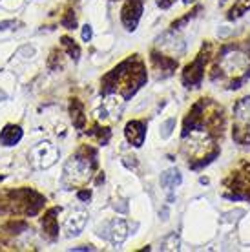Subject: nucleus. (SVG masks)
I'll return each instance as SVG.
<instances>
[{"mask_svg":"<svg viewBox=\"0 0 250 252\" xmlns=\"http://www.w3.org/2000/svg\"><path fill=\"white\" fill-rule=\"evenodd\" d=\"M92 172V166L88 163L86 158H81V156H75L71 158L66 163V168H64V179L68 181L71 187H82L90 179V174Z\"/></svg>","mask_w":250,"mask_h":252,"instance_id":"f257e3e1","label":"nucleus"},{"mask_svg":"<svg viewBox=\"0 0 250 252\" xmlns=\"http://www.w3.org/2000/svg\"><path fill=\"white\" fill-rule=\"evenodd\" d=\"M250 68V57L241 50H230L226 51L221 59V69L226 75L239 77Z\"/></svg>","mask_w":250,"mask_h":252,"instance_id":"f03ea898","label":"nucleus"},{"mask_svg":"<svg viewBox=\"0 0 250 252\" xmlns=\"http://www.w3.org/2000/svg\"><path fill=\"white\" fill-rule=\"evenodd\" d=\"M212 145V141L208 137V133L205 132H192L190 133V137H188V143H187V150L190 156H195V158H201V156H205L208 152Z\"/></svg>","mask_w":250,"mask_h":252,"instance_id":"7ed1b4c3","label":"nucleus"},{"mask_svg":"<svg viewBox=\"0 0 250 252\" xmlns=\"http://www.w3.org/2000/svg\"><path fill=\"white\" fill-rule=\"evenodd\" d=\"M33 159L40 168H50L51 164L59 159V150L51 143H40L33 150Z\"/></svg>","mask_w":250,"mask_h":252,"instance_id":"20e7f679","label":"nucleus"},{"mask_svg":"<svg viewBox=\"0 0 250 252\" xmlns=\"http://www.w3.org/2000/svg\"><path fill=\"white\" fill-rule=\"evenodd\" d=\"M86 220H88L86 212L73 210V212L66 218V221H64V230H66V234H68V236H79V234L84 230Z\"/></svg>","mask_w":250,"mask_h":252,"instance_id":"39448f33","label":"nucleus"},{"mask_svg":"<svg viewBox=\"0 0 250 252\" xmlns=\"http://www.w3.org/2000/svg\"><path fill=\"white\" fill-rule=\"evenodd\" d=\"M20 137H22V132H20L19 126H7L6 130L0 133V141H2L6 146L15 145Z\"/></svg>","mask_w":250,"mask_h":252,"instance_id":"423d86ee","label":"nucleus"},{"mask_svg":"<svg viewBox=\"0 0 250 252\" xmlns=\"http://www.w3.org/2000/svg\"><path fill=\"white\" fill-rule=\"evenodd\" d=\"M126 238V223L125 221H115L113 223V228H112V240L115 245H119L123 243V240Z\"/></svg>","mask_w":250,"mask_h":252,"instance_id":"0eeeda50","label":"nucleus"},{"mask_svg":"<svg viewBox=\"0 0 250 252\" xmlns=\"http://www.w3.org/2000/svg\"><path fill=\"white\" fill-rule=\"evenodd\" d=\"M161 183H163L164 187H175V185L181 183V176H179V172L177 170H168L163 174Z\"/></svg>","mask_w":250,"mask_h":252,"instance_id":"6e6552de","label":"nucleus"},{"mask_svg":"<svg viewBox=\"0 0 250 252\" xmlns=\"http://www.w3.org/2000/svg\"><path fill=\"white\" fill-rule=\"evenodd\" d=\"M82 38H84L86 42L92 38V28H90V26H84V30H82Z\"/></svg>","mask_w":250,"mask_h":252,"instance_id":"1a4fd4ad","label":"nucleus"},{"mask_svg":"<svg viewBox=\"0 0 250 252\" xmlns=\"http://www.w3.org/2000/svg\"><path fill=\"white\" fill-rule=\"evenodd\" d=\"M185 2H187V4H188V2H192V0H185Z\"/></svg>","mask_w":250,"mask_h":252,"instance_id":"9d476101","label":"nucleus"}]
</instances>
